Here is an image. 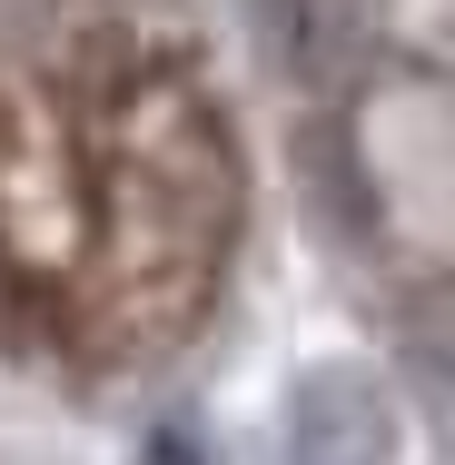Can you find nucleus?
<instances>
[{"label": "nucleus", "mask_w": 455, "mask_h": 465, "mask_svg": "<svg viewBox=\"0 0 455 465\" xmlns=\"http://www.w3.org/2000/svg\"><path fill=\"white\" fill-rule=\"evenodd\" d=\"M80 139H90V238L60 287V327L109 367H139L169 357L228 278L238 149L208 90L169 60L90 80Z\"/></svg>", "instance_id": "f257e3e1"}, {"label": "nucleus", "mask_w": 455, "mask_h": 465, "mask_svg": "<svg viewBox=\"0 0 455 465\" xmlns=\"http://www.w3.org/2000/svg\"><path fill=\"white\" fill-rule=\"evenodd\" d=\"M90 238V139H80V99H50L30 80L0 90V268L50 297L80 268Z\"/></svg>", "instance_id": "f03ea898"}]
</instances>
